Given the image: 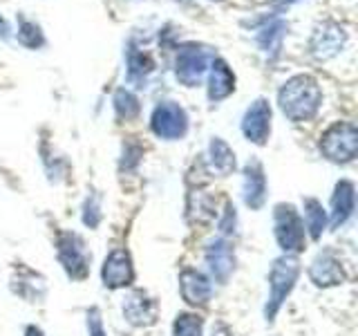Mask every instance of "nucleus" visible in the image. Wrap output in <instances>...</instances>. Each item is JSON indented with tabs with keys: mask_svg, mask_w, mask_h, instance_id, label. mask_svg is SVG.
Returning <instances> with one entry per match:
<instances>
[{
	"mask_svg": "<svg viewBox=\"0 0 358 336\" xmlns=\"http://www.w3.org/2000/svg\"><path fill=\"white\" fill-rule=\"evenodd\" d=\"M242 132L246 139L257 146H262L268 139V132H271V106H268V101H253L242 119Z\"/></svg>",
	"mask_w": 358,
	"mask_h": 336,
	"instance_id": "obj_8",
	"label": "nucleus"
},
{
	"mask_svg": "<svg viewBox=\"0 0 358 336\" xmlns=\"http://www.w3.org/2000/svg\"><path fill=\"white\" fill-rule=\"evenodd\" d=\"M87 334L90 336H108L103 330V321H101V312L96 307L87 312Z\"/></svg>",
	"mask_w": 358,
	"mask_h": 336,
	"instance_id": "obj_26",
	"label": "nucleus"
},
{
	"mask_svg": "<svg viewBox=\"0 0 358 336\" xmlns=\"http://www.w3.org/2000/svg\"><path fill=\"white\" fill-rule=\"evenodd\" d=\"M345 31L343 27H338L336 22H322V25L316 27L311 36V54L316 59L324 61V59H331L334 54H338L345 45Z\"/></svg>",
	"mask_w": 358,
	"mask_h": 336,
	"instance_id": "obj_12",
	"label": "nucleus"
},
{
	"mask_svg": "<svg viewBox=\"0 0 358 336\" xmlns=\"http://www.w3.org/2000/svg\"><path fill=\"white\" fill-rule=\"evenodd\" d=\"M101 218H103V213H101V200H99V195L87 197L85 204H83V224H85V227H90V229H94V227H99Z\"/></svg>",
	"mask_w": 358,
	"mask_h": 336,
	"instance_id": "obj_23",
	"label": "nucleus"
},
{
	"mask_svg": "<svg viewBox=\"0 0 358 336\" xmlns=\"http://www.w3.org/2000/svg\"><path fill=\"white\" fill-rule=\"evenodd\" d=\"M280 110L285 112V117L291 121H309L316 117L322 104L320 85L309 74H298L280 88L278 92Z\"/></svg>",
	"mask_w": 358,
	"mask_h": 336,
	"instance_id": "obj_1",
	"label": "nucleus"
},
{
	"mask_svg": "<svg viewBox=\"0 0 358 336\" xmlns=\"http://www.w3.org/2000/svg\"><path fill=\"white\" fill-rule=\"evenodd\" d=\"M25 336H45L41 328H36V325H29V328L25 330Z\"/></svg>",
	"mask_w": 358,
	"mask_h": 336,
	"instance_id": "obj_28",
	"label": "nucleus"
},
{
	"mask_svg": "<svg viewBox=\"0 0 358 336\" xmlns=\"http://www.w3.org/2000/svg\"><path fill=\"white\" fill-rule=\"evenodd\" d=\"M206 265L213 280L224 285L235 269V251L227 238H215L206 246Z\"/></svg>",
	"mask_w": 358,
	"mask_h": 336,
	"instance_id": "obj_9",
	"label": "nucleus"
},
{
	"mask_svg": "<svg viewBox=\"0 0 358 336\" xmlns=\"http://www.w3.org/2000/svg\"><path fill=\"white\" fill-rule=\"evenodd\" d=\"M300 276V262L296 255H280L273 260L271 269H268V298L264 307L266 321H273L275 314L282 307V302L291 294V289L296 287V280Z\"/></svg>",
	"mask_w": 358,
	"mask_h": 336,
	"instance_id": "obj_2",
	"label": "nucleus"
},
{
	"mask_svg": "<svg viewBox=\"0 0 358 336\" xmlns=\"http://www.w3.org/2000/svg\"><path fill=\"white\" fill-rule=\"evenodd\" d=\"M130 74H148L152 70V61L148 54H141V52H130Z\"/></svg>",
	"mask_w": 358,
	"mask_h": 336,
	"instance_id": "obj_25",
	"label": "nucleus"
},
{
	"mask_svg": "<svg viewBox=\"0 0 358 336\" xmlns=\"http://www.w3.org/2000/svg\"><path fill=\"white\" fill-rule=\"evenodd\" d=\"M123 316L134 328H148L157 321V302L145 291H130L123 300Z\"/></svg>",
	"mask_w": 358,
	"mask_h": 336,
	"instance_id": "obj_13",
	"label": "nucleus"
},
{
	"mask_svg": "<svg viewBox=\"0 0 358 336\" xmlns=\"http://www.w3.org/2000/svg\"><path fill=\"white\" fill-rule=\"evenodd\" d=\"M309 278L316 287H336L345 280L341 258L334 251H320L309 267Z\"/></svg>",
	"mask_w": 358,
	"mask_h": 336,
	"instance_id": "obj_10",
	"label": "nucleus"
},
{
	"mask_svg": "<svg viewBox=\"0 0 358 336\" xmlns=\"http://www.w3.org/2000/svg\"><path fill=\"white\" fill-rule=\"evenodd\" d=\"M208 155H210L213 173H217L220 177H227V175H231L235 171V153L229 148L227 141H222L220 137H215L210 141Z\"/></svg>",
	"mask_w": 358,
	"mask_h": 336,
	"instance_id": "obj_18",
	"label": "nucleus"
},
{
	"mask_svg": "<svg viewBox=\"0 0 358 336\" xmlns=\"http://www.w3.org/2000/svg\"><path fill=\"white\" fill-rule=\"evenodd\" d=\"M18 38L22 45H27V48H38V45H43L41 29L34 25V22H27V20H22V25L18 29Z\"/></svg>",
	"mask_w": 358,
	"mask_h": 336,
	"instance_id": "obj_24",
	"label": "nucleus"
},
{
	"mask_svg": "<svg viewBox=\"0 0 358 336\" xmlns=\"http://www.w3.org/2000/svg\"><path fill=\"white\" fill-rule=\"evenodd\" d=\"M188 216L193 222H208L210 218H215V200L197 190L188 200Z\"/></svg>",
	"mask_w": 358,
	"mask_h": 336,
	"instance_id": "obj_19",
	"label": "nucleus"
},
{
	"mask_svg": "<svg viewBox=\"0 0 358 336\" xmlns=\"http://www.w3.org/2000/svg\"><path fill=\"white\" fill-rule=\"evenodd\" d=\"M101 278L108 289H121L128 287L134 280V267L132 258L126 249H115L106 255L103 269H101Z\"/></svg>",
	"mask_w": 358,
	"mask_h": 336,
	"instance_id": "obj_7",
	"label": "nucleus"
},
{
	"mask_svg": "<svg viewBox=\"0 0 358 336\" xmlns=\"http://www.w3.org/2000/svg\"><path fill=\"white\" fill-rule=\"evenodd\" d=\"M0 36H3V38L7 36V22L3 18H0Z\"/></svg>",
	"mask_w": 358,
	"mask_h": 336,
	"instance_id": "obj_29",
	"label": "nucleus"
},
{
	"mask_svg": "<svg viewBox=\"0 0 358 336\" xmlns=\"http://www.w3.org/2000/svg\"><path fill=\"white\" fill-rule=\"evenodd\" d=\"M273 231L280 249L294 255L305 249V222L294 204H278L273 211Z\"/></svg>",
	"mask_w": 358,
	"mask_h": 336,
	"instance_id": "obj_4",
	"label": "nucleus"
},
{
	"mask_svg": "<svg viewBox=\"0 0 358 336\" xmlns=\"http://www.w3.org/2000/svg\"><path fill=\"white\" fill-rule=\"evenodd\" d=\"M305 224L309 229V235L313 240H318L322 231H324V224H327V213H324L322 204L318 200H305Z\"/></svg>",
	"mask_w": 358,
	"mask_h": 336,
	"instance_id": "obj_20",
	"label": "nucleus"
},
{
	"mask_svg": "<svg viewBox=\"0 0 358 336\" xmlns=\"http://www.w3.org/2000/svg\"><path fill=\"white\" fill-rule=\"evenodd\" d=\"M235 220H238V216H235V206L231 204V202H227V209H224V218L220 220L222 233H233L235 231Z\"/></svg>",
	"mask_w": 358,
	"mask_h": 336,
	"instance_id": "obj_27",
	"label": "nucleus"
},
{
	"mask_svg": "<svg viewBox=\"0 0 358 336\" xmlns=\"http://www.w3.org/2000/svg\"><path fill=\"white\" fill-rule=\"evenodd\" d=\"M354 209H356V188L350 179H343V182L336 184L331 195V227L341 229L352 218Z\"/></svg>",
	"mask_w": 358,
	"mask_h": 336,
	"instance_id": "obj_16",
	"label": "nucleus"
},
{
	"mask_svg": "<svg viewBox=\"0 0 358 336\" xmlns=\"http://www.w3.org/2000/svg\"><path fill=\"white\" fill-rule=\"evenodd\" d=\"M204 332V321L197 314L182 312L177 314L175 325H173V336H201Z\"/></svg>",
	"mask_w": 358,
	"mask_h": 336,
	"instance_id": "obj_21",
	"label": "nucleus"
},
{
	"mask_svg": "<svg viewBox=\"0 0 358 336\" xmlns=\"http://www.w3.org/2000/svg\"><path fill=\"white\" fill-rule=\"evenodd\" d=\"M208 54L197 45H186L177 56V78L186 85H197L206 72Z\"/></svg>",
	"mask_w": 358,
	"mask_h": 336,
	"instance_id": "obj_11",
	"label": "nucleus"
},
{
	"mask_svg": "<svg viewBox=\"0 0 358 336\" xmlns=\"http://www.w3.org/2000/svg\"><path fill=\"white\" fill-rule=\"evenodd\" d=\"M150 126H152V132L157 134V137L179 139V137H184L186 130H188V117H186L182 106L166 101V104H159L155 108Z\"/></svg>",
	"mask_w": 358,
	"mask_h": 336,
	"instance_id": "obj_6",
	"label": "nucleus"
},
{
	"mask_svg": "<svg viewBox=\"0 0 358 336\" xmlns=\"http://www.w3.org/2000/svg\"><path fill=\"white\" fill-rule=\"evenodd\" d=\"M242 195L244 204L257 211L266 200V177L262 171V164L257 160H251L244 166V182H242Z\"/></svg>",
	"mask_w": 358,
	"mask_h": 336,
	"instance_id": "obj_14",
	"label": "nucleus"
},
{
	"mask_svg": "<svg viewBox=\"0 0 358 336\" xmlns=\"http://www.w3.org/2000/svg\"><path fill=\"white\" fill-rule=\"evenodd\" d=\"M179 289H182V296L190 305H206L213 296V285L208 276H204L197 269H184L182 276H179Z\"/></svg>",
	"mask_w": 358,
	"mask_h": 336,
	"instance_id": "obj_15",
	"label": "nucleus"
},
{
	"mask_svg": "<svg viewBox=\"0 0 358 336\" xmlns=\"http://www.w3.org/2000/svg\"><path fill=\"white\" fill-rule=\"evenodd\" d=\"M233 90H235V76L231 72V67L217 59L210 67L208 97H210V101H220V99H227Z\"/></svg>",
	"mask_w": 358,
	"mask_h": 336,
	"instance_id": "obj_17",
	"label": "nucleus"
},
{
	"mask_svg": "<svg viewBox=\"0 0 358 336\" xmlns=\"http://www.w3.org/2000/svg\"><path fill=\"white\" fill-rule=\"evenodd\" d=\"M320 150L334 164L352 162L358 153V130L350 121H336L322 132Z\"/></svg>",
	"mask_w": 358,
	"mask_h": 336,
	"instance_id": "obj_3",
	"label": "nucleus"
},
{
	"mask_svg": "<svg viewBox=\"0 0 358 336\" xmlns=\"http://www.w3.org/2000/svg\"><path fill=\"white\" fill-rule=\"evenodd\" d=\"M59 260L65 269V274L72 280H85L90 274V255L81 235L76 233H61L59 235Z\"/></svg>",
	"mask_w": 358,
	"mask_h": 336,
	"instance_id": "obj_5",
	"label": "nucleus"
},
{
	"mask_svg": "<svg viewBox=\"0 0 358 336\" xmlns=\"http://www.w3.org/2000/svg\"><path fill=\"white\" fill-rule=\"evenodd\" d=\"M115 110H117L119 119L130 121L139 115V99L132 92H128V90H119L115 94Z\"/></svg>",
	"mask_w": 358,
	"mask_h": 336,
	"instance_id": "obj_22",
	"label": "nucleus"
},
{
	"mask_svg": "<svg viewBox=\"0 0 358 336\" xmlns=\"http://www.w3.org/2000/svg\"><path fill=\"white\" fill-rule=\"evenodd\" d=\"M273 3H291V0H273Z\"/></svg>",
	"mask_w": 358,
	"mask_h": 336,
	"instance_id": "obj_30",
	"label": "nucleus"
}]
</instances>
